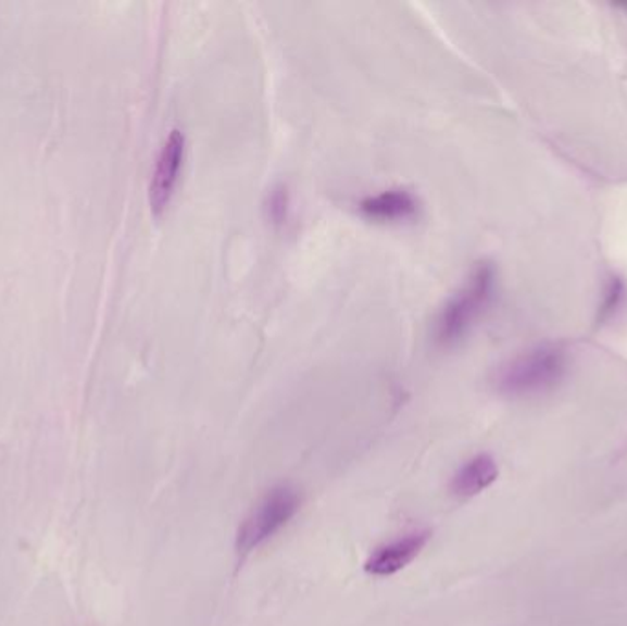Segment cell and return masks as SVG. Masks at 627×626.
<instances>
[{
    "mask_svg": "<svg viewBox=\"0 0 627 626\" xmlns=\"http://www.w3.org/2000/svg\"><path fill=\"white\" fill-rule=\"evenodd\" d=\"M569 364L567 349L556 343H546L499 367L493 385L503 396H543L562 385L569 373Z\"/></svg>",
    "mask_w": 627,
    "mask_h": 626,
    "instance_id": "6da1fadb",
    "label": "cell"
},
{
    "mask_svg": "<svg viewBox=\"0 0 627 626\" xmlns=\"http://www.w3.org/2000/svg\"><path fill=\"white\" fill-rule=\"evenodd\" d=\"M496 268L490 263L475 266L463 287L446 302L435 322V340L450 348L461 342L481 318L496 292Z\"/></svg>",
    "mask_w": 627,
    "mask_h": 626,
    "instance_id": "7a4b0ae2",
    "label": "cell"
},
{
    "mask_svg": "<svg viewBox=\"0 0 627 626\" xmlns=\"http://www.w3.org/2000/svg\"><path fill=\"white\" fill-rule=\"evenodd\" d=\"M301 498L296 489L281 485L272 489L263 502L248 514L247 521L242 522L237 531V551L239 555H248L266 540H271L281 527L292 521L300 511Z\"/></svg>",
    "mask_w": 627,
    "mask_h": 626,
    "instance_id": "3957f363",
    "label": "cell"
},
{
    "mask_svg": "<svg viewBox=\"0 0 627 626\" xmlns=\"http://www.w3.org/2000/svg\"><path fill=\"white\" fill-rule=\"evenodd\" d=\"M184 159H186V136L183 130L173 129L160 149L149 184V204L154 215H162L165 208L170 206L178 177L183 172Z\"/></svg>",
    "mask_w": 627,
    "mask_h": 626,
    "instance_id": "277c9868",
    "label": "cell"
},
{
    "mask_svg": "<svg viewBox=\"0 0 627 626\" xmlns=\"http://www.w3.org/2000/svg\"><path fill=\"white\" fill-rule=\"evenodd\" d=\"M429 531L411 533L405 537L387 543L380 550H376L365 562L364 569L375 577H389L399 574L407 564L421 555V551L429 542Z\"/></svg>",
    "mask_w": 627,
    "mask_h": 626,
    "instance_id": "5b68a950",
    "label": "cell"
},
{
    "mask_svg": "<svg viewBox=\"0 0 627 626\" xmlns=\"http://www.w3.org/2000/svg\"><path fill=\"white\" fill-rule=\"evenodd\" d=\"M360 212L378 223L410 221L418 213V201L407 189H386L360 202Z\"/></svg>",
    "mask_w": 627,
    "mask_h": 626,
    "instance_id": "8992f818",
    "label": "cell"
},
{
    "mask_svg": "<svg viewBox=\"0 0 627 626\" xmlns=\"http://www.w3.org/2000/svg\"><path fill=\"white\" fill-rule=\"evenodd\" d=\"M499 478V467L492 455L479 454L475 455L474 460L464 463L463 467L459 468L455 476H453L450 491L453 497L466 500V498H474L487 491L490 485L496 484Z\"/></svg>",
    "mask_w": 627,
    "mask_h": 626,
    "instance_id": "52a82bcc",
    "label": "cell"
},
{
    "mask_svg": "<svg viewBox=\"0 0 627 626\" xmlns=\"http://www.w3.org/2000/svg\"><path fill=\"white\" fill-rule=\"evenodd\" d=\"M627 287L624 284V279L613 278L610 279V284L605 287L604 300H602V305L599 308V322H610V320L615 318L616 313L624 308L626 303Z\"/></svg>",
    "mask_w": 627,
    "mask_h": 626,
    "instance_id": "ba28073f",
    "label": "cell"
}]
</instances>
